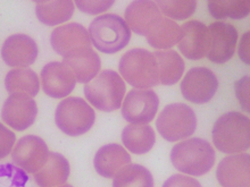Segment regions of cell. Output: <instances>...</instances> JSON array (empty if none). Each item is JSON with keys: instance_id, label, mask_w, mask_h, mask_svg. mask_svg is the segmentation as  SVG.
I'll list each match as a JSON object with an SVG mask.
<instances>
[{"instance_id": "cell-5", "label": "cell", "mask_w": 250, "mask_h": 187, "mask_svg": "<svg viewBox=\"0 0 250 187\" xmlns=\"http://www.w3.org/2000/svg\"><path fill=\"white\" fill-rule=\"evenodd\" d=\"M125 83L119 73L104 71L84 86V95L91 106L102 112H114L122 106Z\"/></svg>"}, {"instance_id": "cell-30", "label": "cell", "mask_w": 250, "mask_h": 187, "mask_svg": "<svg viewBox=\"0 0 250 187\" xmlns=\"http://www.w3.org/2000/svg\"><path fill=\"white\" fill-rule=\"evenodd\" d=\"M74 5L81 12L89 15H99L106 10H108L114 5L113 0H97V1H86V0H76Z\"/></svg>"}, {"instance_id": "cell-16", "label": "cell", "mask_w": 250, "mask_h": 187, "mask_svg": "<svg viewBox=\"0 0 250 187\" xmlns=\"http://www.w3.org/2000/svg\"><path fill=\"white\" fill-rule=\"evenodd\" d=\"M216 177L223 187H249L250 155L239 153L224 158L218 164Z\"/></svg>"}, {"instance_id": "cell-12", "label": "cell", "mask_w": 250, "mask_h": 187, "mask_svg": "<svg viewBox=\"0 0 250 187\" xmlns=\"http://www.w3.org/2000/svg\"><path fill=\"white\" fill-rule=\"evenodd\" d=\"M37 115V102L33 98L23 93L10 94L1 109L3 123L19 131H23L32 126L36 122Z\"/></svg>"}, {"instance_id": "cell-6", "label": "cell", "mask_w": 250, "mask_h": 187, "mask_svg": "<svg viewBox=\"0 0 250 187\" xmlns=\"http://www.w3.org/2000/svg\"><path fill=\"white\" fill-rule=\"evenodd\" d=\"M96 120L95 110L82 98L69 96L62 100L55 112L57 127L69 136H80L91 130Z\"/></svg>"}, {"instance_id": "cell-13", "label": "cell", "mask_w": 250, "mask_h": 187, "mask_svg": "<svg viewBox=\"0 0 250 187\" xmlns=\"http://www.w3.org/2000/svg\"><path fill=\"white\" fill-rule=\"evenodd\" d=\"M38 46L26 34H14L7 37L1 48V58L10 67L24 68L34 64L38 57Z\"/></svg>"}, {"instance_id": "cell-24", "label": "cell", "mask_w": 250, "mask_h": 187, "mask_svg": "<svg viewBox=\"0 0 250 187\" xmlns=\"http://www.w3.org/2000/svg\"><path fill=\"white\" fill-rule=\"evenodd\" d=\"M122 142L126 150L132 153H148L156 142L154 128L149 125H127L122 131Z\"/></svg>"}, {"instance_id": "cell-4", "label": "cell", "mask_w": 250, "mask_h": 187, "mask_svg": "<svg viewBox=\"0 0 250 187\" xmlns=\"http://www.w3.org/2000/svg\"><path fill=\"white\" fill-rule=\"evenodd\" d=\"M119 71L125 81L137 90L159 84L157 61L154 54L146 49L137 48L124 54L119 62Z\"/></svg>"}, {"instance_id": "cell-28", "label": "cell", "mask_w": 250, "mask_h": 187, "mask_svg": "<svg viewBox=\"0 0 250 187\" xmlns=\"http://www.w3.org/2000/svg\"><path fill=\"white\" fill-rule=\"evenodd\" d=\"M210 15L217 19H241L249 15V1L245 0H210L208 1Z\"/></svg>"}, {"instance_id": "cell-14", "label": "cell", "mask_w": 250, "mask_h": 187, "mask_svg": "<svg viewBox=\"0 0 250 187\" xmlns=\"http://www.w3.org/2000/svg\"><path fill=\"white\" fill-rule=\"evenodd\" d=\"M42 90L48 96L62 99L68 96L75 88L76 79L62 62L53 61L41 71Z\"/></svg>"}, {"instance_id": "cell-7", "label": "cell", "mask_w": 250, "mask_h": 187, "mask_svg": "<svg viewBox=\"0 0 250 187\" xmlns=\"http://www.w3.org/2000/svg\"><path fill=\"white\" fill-rule=\"evenodd\" d=\"M158 133L168 142L182 141L190 137L197 127L196 113L185 103L166 106L156 122Z\"/></svg>"}, {"instance_id": "cell-11", "label": "cell", "mask_w": 250, "mask_h": 187, "mask_svg": "<svg viewBox=\"0 0 250 187\" xmlns=\"http://www.w3.org/2000/svg\"><path fill=\"white\" fill-rule=\"evenodd\" d=\"M208 30L206 57L216 64H224L233 57L238 42V31L231 24L215 22Z\"/></svg>"}, {"instance_id": "cell-31", "label": "cell", "mask_w": 250, "mask_h": 187, "mask_svg": "<svg viewBox=\"0 0 250 187\" xmlns=\"http://www.w3.org/2000/svg\"><path fill=\"white\" fill-rule=\"evenodd\" d=\"M16 142L15 133L9 131L5 125L0 124V160L12 153Z\"/></svg>"}, {"instance_id": "cell-15", "label": "cell", "mask_w": 250, "mask_h": 187, "mask_svg": "<svg viewBox=\"0 0 250 187\" xmlns=\"http://www.w3.org/2000/svg\"><path fill=\"white\" fill-rule=\"evenodd\" d=\"M50 42L56 54L62 57L76 50L91 48L88 30L79 23L58 26L51 32Z\"/></svg>"}, {"instance_id": "cell-9", "label": "cell", "mask_w": 250, "mask_h": 187, "mask_svg": "<svg viewBox=\"0 0 250 187\" xmlns=\"http://www.w3.org/2000/svg\"><path fill=\"white\" fill-rule=\"evenodd\" d=\"M122 107L123 118L134 125H147L155 118L159 99L152 90H132L125 96Z\"/></svg>"}, {"instance_id": "cell-19", "label": "cell", "mask_w": 250, "mask_h": 187, "mask_svg": "<svg viewBox=\"0 0 250 187\" xmlns=\"http://www.w3.org/2000/svg\"><path fill=\"white\" fill-rule=\"evenodd\" d=\"M130 164V154L123 147L115 143L100 148L93 160L96 171L105 178H114L124 167Z\"/></svg>"}, {"instance_id": "cell-8", "label": "cell", "mask_w": 250, "mask_h": 187, "mask_svg": "<svg viewBox=\"0 0 250 187\" xmlns=\"http://www.w3.org/2000/svg\"><path fill=\"white\" fill-rule=\"evenodd\" d=\"M217 89L216 75L207 67L191 68L181 83L183 98L197 105L209 102L216 94Z\"/></svg>"}, {"instance_id": "cell-29", "label": "cell", "mask_w": 250, "mask_h": 187, "mask_svg": "<svg viewBox=\"0 0 250 187\" xmlns=\"http://www.w3.org/2000/svg\"><path fill=\"white\" fill-rule=\"evenodd\" d=\"M157 3L158 8L167 19L182 20L189 19L193 13L196 12L197 2L194 0H173V1H168V0H159Z\"/></svg>"}, {"instance_id": "cell-32", "label": "cell", "mask_w": 250, "mask_h": 187, "mask_svg": "<svg viewBox=\"0 0 250 187\" xmlns=\"http://www.w3.org/2000/svg\"><path fill=\"white\" fill-rule=\"evenodd\" d=\"M235 93L242 108L249 112V76H245L235 84Z\"/></svg>"}, {"instance_id": "cell-33", "label": "cell", "mask_w": 250, "mask_h": 187, "mask_svg": "<svg viewBox=\"0 0 250 187\" xmlns=\"http://www.w3.org/2000/svg\"><path fill=\"white\" fill-rule=\"evenodd\" d=\"M163 187H201L197 179L191 178L190 176L173 175L164 183Z\"/></svg>"}, {"instance_id": "cell-27", "label": "cell", "mask_w": 250, "mask_h": 187, "mask_svg": "<svg viewBox=\"0 0 250 187\" xmlns=\"http://www.w3.org/2000/svg\"><path fill=\"white\" fill-rule=\"evenodd\" d=\"M113 187H154V178L144 166L130 164L114 177Z\"/></svg>"}, {"instance_id": "cell-10", "label": "cell", "mask_w": 250, "mask_h": 187, "mask_svg": "<svg viewBox=\"0 0 250 187\" xmlns=\"http://www.w3.org/2000/svg\"><path fill=\"white\" fill-rule=\"evenodd\" d=\"M46 142L36 135H27L16 142L12 151L14 164L29 174H36L46 165L49 157Z\"/></svg>"}, {"instance_id": "cell-17", "label": "cell", "mask_w": 250, "mask_h": 187, "mask_svg": "<svg viewBox=\"0 0 250 187\" xmlns=\"http://www.w3.org/2000/svg\"><path fill=\"white\" fill-rule=\"evenodd\" d=\"M181 40L178 43L179 50L190 60H200L207 54L208 30L199 20H190L181 27Z\"/></svg>"}, {"instance_id": "cell-34", "label": "cell", "mask_w": 250, "mask_h": 187, "mask_svg": "<svg viewBox=\"0 0 250 187\" xmlns=\"http://www.w3.org/2000/svg\"><path fill=\"white\" fill-rule=\"evenodd\" d=\"M239 56L241 57L242 61L249 65V32H247L242 37L240 47H239Z\"/></svg>"}, {"instance_id": "cell-18", "label": "cell", "mask_w": 250, "mask_h": 187, "mask_svg": "<svg viewBox=\"0 0 250 187\" xmlns=\"http://www.w3.org/2000/svg\"><path fill=\"white\" fill-rule=\"evenodd\" d=\"M62 64L69 69L76 82L89 83L99 74L102 60L91 48L80 49L62 57Z\"/></svg>"}, {"instance_id": "cell-25", "label": "cell", "mask_w": 250, "mask_h": 187, "mask_svg": "<svg viewBox=\"0 0 250 187\" xmlns=\"http://www.w3.org/2000/svg\"><path fill=\"white\" fill-rule=\"evenodd\" d=\"M158 66L159 84H176L185 72V61L174 50L156 51L154 54Z\"/></svg>"}, {"instance_id": "cell-26", "label": "cell", "mask_w": 250, "mask_h": 187, "mask_svg": "<svg viewBox=\"0 0 250 187\" xmlns=\"http://www.w3.org/2000/svg\"><path fill=\"white\" fill-rule=\"evenodd\" d=\"M5 86L10 94L23 93L33 98L39 93L40 81L37 73L32 69L27 67L15 68L6 75Z\"/></svg>"}, {"instance_id": "cell-3", "label": "cell", "mask_w": 250, "mask_h": 187, "mask_svg": "<svg viewBox=\"0 0 250 187\" xmlns=\"http://www.w3.org/2000/svg\"><path fill=\"white\" fill-rule=\"evenodd\" d=\"M91 44L104 54H116L124 49L131 39V30L122 17L105 14L96 17L89 26Z\"/></svg>"}, {"instance_id": "cell-35", "label": "cell", "mask_w": 250, "mask_h": 187, "mask_svg": "<svg viewBox=\"0 0 250 187\" xmlns=\"http://www.w3.org/2000/svg\"><path fill=\"white\" fill-rule=\"evenodd\" d=\"M57 187H73V186L69 185V184H64V185H61V186H57Z\"/></svg>"}, {"instance_id": "cell-2", "label": "cell", "mask_w": 250, "mask_h": 187, "mask_svg": "<svg viewBox=\"0 0 250 187\" xmlns=\"http://www.w3.org/2000/svg\"><path fill=\"white\" fill-rule=\"evenodd\" d=\"M171 161L176 170L190 176H203L215 164V151L209 142L199 137L189 138L175 144Z\"/></svg>"}, {"instance_id": "cell-20", "label": "cell", "mask_w": 250, "mask_h": 187, "mask_svg": "<svg viewBox=\"0 0 250 187\" xmlns=\"http://www.w3.org/2000/svg\"><path fill=\"white\" fill-rule=\"evenodd\" d=\"M162 15L157 3L150 0H138L125 10V23L128 29L139 36H145L151 23Z\"/></svg>"}, {"instance_id": "cell-22", "label": "cell", "mask_w": 250, "mask_h": 187, "mask_svg": "<svg viewBox=\"0 0 250 187\" xmlns=\"http://www.w3.org/2000/svg\"><path fill=\"white\" fill-rule=\"evenodd\" d=\"M69 176V164L64 155L50 152L46 165L34 174V181L40 187L64 185Z\"/></svg>"}, {"instance_id": "cell-21", "label": "cell", "mask_w": 250, "mask_h": 187, "mask_svg": "<svg viewBox=\"0 0 250 187\" xmlns=\"http://www.w3.org/2000/svg\"><path fill=\"white\" fill-rule=\"evenodd\" d=\"M146 37L148 43L155 49H171L181 40V26L174 20L161 15L149 26Z\"/></svg>"}, {"instance_id": "cell-1", "label": "cell", "mask_w": 250, "mask_h": 187, "mask_svg": "<svg viewBox=\"0 0 250 187\" xmlns=\"http://www.w3.org/2000/svg\"><path fill=\"white\" fill-rule=\"evenodd\" d=\"M211 138L215 148L227 154H239L250 147V120L240 112L222 115L213 126Z\"/></svg>"}, {"instance_id": "cell-23", "label": "cell", "mask_w": 250, "mask_h": 187, "mask_svg": "<svg viewBox=\"0 0 250 187\" xmlns=\"http://www.w3.org/2000/svg\"><path fill=\"white\" fill-rule=\"evenodd\" d=\"M75 5L71 0H39L36 1L38 19L48 26H55L71 19Z\"/></svg>"}]
</instances>
